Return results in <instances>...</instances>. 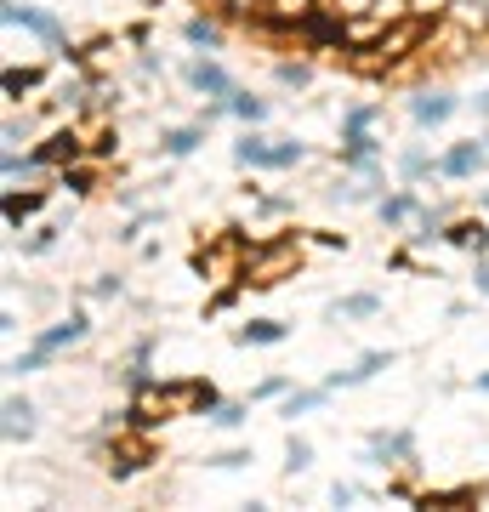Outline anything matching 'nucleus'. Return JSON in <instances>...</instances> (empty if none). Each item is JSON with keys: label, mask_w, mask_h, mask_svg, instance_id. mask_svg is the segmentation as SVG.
<instances>
[{"label": "nucleus", "mask_w": 489, "mask_h": 512, "mask_svg": "<svg viewBox=\"0 0 489 512\" xmlns=\"http://www.w3.org/2000/svg\"><path fill=\"white\" fill-rule=\"evenodd\" d=\"M433 40H438V23L404 18V23H387V35H381L370 52H353L347 63H353L359 74H393V69H404L421 46H433Z\"/></svg>", "instance_id": "obj_1"}, {"label": "nucleus", "mask_w": 489, "mask_h": 512, "mask_svg": "<svg viewBox=\"0 0 489 512\" xmlns=\"http://www.w3.org/2000/svg\"><path fill=\"white\" fill-rule=\"evenodd\" d=\"M0 18H6V29H29L35 40H46V46H69V29H63V18L57 12H40V6H29V0H0Z\"/></svg>", "instance_id": "obj_2"}, {"label": "nucleus", "mask_w": 489, "mask_h": 512, "mask_svg": "<svg viewBox=\"0 0 489 512\" xmlns=\"http://www.w3.org/2000/svg\"><path fill=\"white\" fill-rule=\"evenodd\" d=\"M410 120H416L421 131H438V126H450L455 114L467 109V97H455L450 86H421V92H410Z\"/></svg>", "instance_id": "obj_3"}, {"label": "nucleus", "mask_w": 489, "mask_h": 512, "mask_svg": "<svg viewBox=\"0 0 489 512\" xmlns=\"http://www.w3.org/2000/svg\"><path fill=\"white\" fill-rule=\"evenodd\" d=\"M364 467H416V433L410 427H376L370 439H364Z\"/></svg>", "instance_id": "obj_4"}, {"label": "nucleus", "mask_w": 489, "mask_h": 512, "mask_svg": "<svg viewBox=\"0 0 489 512\" xmlns=\"http://www.w3.org/2000/svg\"><path fill=\"white\" fill-rule=\"evenodd\" d=\"M182 80H188V92H194V97H234L239 92V80L222 69L211 52H200L194 63H182Z\"/></svg>", "instance_id": "obj_5"}, {"label": "nucleus", "mask_w": 489, "mask_h": 512, "mask_svg": "<svg viewBox=\"0 0 489 512\" xmlns=\"http://www.w3.org/2000/svg\"><path fill=\"white\" fill-rule=\"evenodd\" d=\"M478 171H489V154L478 137H467V143H450L444 154H438V183H472Z\"/></svg>", "instance_id": "obj_6"}, {"label": "nucleus", "mask_w": 489, "mask_h": 512, "mask_svg": "<svg viewBox=\"0 0 489 512\" xmlns=\"http://www.w3.org/2000/svg\"><path fill=\"white\" fill-rule=\"evenodd\" d=\"M86 336H91V313H86V308H69L63 319H57V325L35 330V348H46L52 359H63V353H69V348H80Z\"/></svg>", "instance_id": "obj_7"}, {"label": "nucleus", "mask_w": 489, "mask_h": 512, "mask_svg": "<svg viewBox=\"0 0 489 512\" xmlns=\"http://www.w3.org/2000/svg\"><path fill=\"white\" fill-rule=\"evenodd\" d=\"M120 387H126L131 399H148V393H160V376H154V342H131L126 353V370H120Z\"/></svg>", "instance_id": "obj_8"}, {"label": "nucleus", "mask_w": 489, "mask_h": 512, "mask_svg": "<svg viewBox=\"0 0 489 512\" xmlns=\"http://www.w3.org/2000/svg\"><path fill=\"white\" fill-rule=\"evenodd\" d=\"M35 160L46 165V171H63V165H74V160H86V137L74 126H57V131H46L35 143Z\"/></svg>", "instance_id": "obj_9"}, {"label": "nucleus", "mask_w": 489, "mask_h": 512, "mask_svg": "<svg viewBox=\"0 0 489 512\" xmlns=\"http://www.w3.org/2000/svg\"><path fill=\"white\" fill-rule=\"evenodd\" d=\"M393 365H399V353H393V348H370V353H359L347 370H330L325 387H330V393H342V387H364L370 376H381V370H393Z\"/></svg>", "instance_id": "obj_10"}, {"label": "nucleus", "mask_w": 489, "mask_h": 512, "mask_svg": "<svg viewBox=\"0 0 489 512\" xmlns=\"http://www.w3.org/2000/svg\"><path fill=\"white\" fill-rule=\"evenodd\" d=\"M376 217H381V228L393 234V228H410V222L421 217V194H416V183H399V188H387L376 200Z\"/></svg>", "instance_id": "obj_11"}, {"label": "nucleus", "mask_w": 489, "mask_h": 512, "mask_svg": "<svg viewBox=\"0 0 489 512\" xmlns=\"http://www.w3.org/2000/svg\"><path fill=\"white\" fill-rule=\"evenodd\" d=\"M228 154H234V165H245V171H273V137L262 126H245Z\"/></svg>", "instance_id": "obj_12"}, {"label": "nucleus", "mask_w": 489, "mask_h": 512, "mask_svg": "<svg viewBox=\"0 0 489 512\" xmlns=\"http://www.w3.org/2000/svg\"><path fill=\"white\" fill-rule=\"evenodd\" d=\"M46 200H52V188H29V194L6 188V194H0V217H6V228H12V234H23V222L40 217V211H46Z\"/></svg>", "instance_id": "obj_13"}, {"label": "nucleus", "mask_w": 489, "mask_h": 512, "mask_svg": "<svg viewBox=\"0 0 489 512\" xmlns=\"http://www.w3.org/2000/svg\"><path fill=\"white\" fill-rule=\"evenodd\" d=\"M444 245H455V251H467V256H489V217L484 211L478 217H455L444 228Z\"/></svg>", "instance_id": "obj_14"}, {"label": "nucleus", "mask_w": 489, "mask_h": 512, "mask_svg": "<svg viewBox=\"0 0 489 512\" xmlns=\"http://www.w3.org/2000/svg\"><path fill=\"white\" fill-rule=\"evenodd\" d=\"M35 404L18 399V393H6V404H0V433H6V444H23V439H35Z\"/></svg>", "instance_id": "obj_15"}, {"label": "nucleus", "mask_w": 489, "mask_h": 512, "mask_svg": "<svg viewBox=\"0 0 489 512\" xmlns=\"http://www.w3.org/2000/svg\"><path fill=\"white\" fill-rule=\"evenodd\" d=\"M205 137H211L205 120H194V126H171V131H160V154L165 160H188V154H200L205 148Z\"/></svg>", "instance_id": "obj_16"}, {"label": "nucleus", "mask_w": 489, "mask_h": 512, "mask_svg": "<svg viewBox=\"0 0 489 512\" xmlns=\"http://www.w3.org/2000/svg\"><path fill=\"white\" fill-rule=\"evenodd\" d=\"M182 40H188L194 52H222V46H228V29H222L211 12H194V18L182 23Z\"/></svg>", "instance_id": "obj_17"}, {"label": "nucleus", "mask_w": 489, "mask_h": 512, "mask_svg": "<svg viewBox=\"0 0 489 512\" xmlns=\"http://www.w3.org/2000/svg\"><path fill=\"white\" fill-rule=\"evenodd\" d=\"M325 404H330V387H290L279 399V421H302L313 410H325Z\"/></svg>", "instance_id": "obj_18"}, {"label": "nucleus", "mask_w": 489, "mask_h": 512, "mask_svg": "<svg viewBox=\"0 0 489 512\" xmlns=\"http://www.w3.org/2000/svg\"><path fill=\"white\" fill-rule=\"evenodd\" d=\"M381 313V296L376 291H353V296H336V302H325V319L336 325V319H376Z\"/></svg>", "instance_id": "obj_19"}, {"label": "nucleus", "mask_w": 489, "mask_h": 512, "mask_svg": "<svg viewBox=\"0 0 489 512\" xmlns=\"http://www.w3.org/2000/svg\"><path fill=\"white\" fill-rule=\"evenodd\" d=\"M285 336H290L285 319H251V325H239V330H234L239 348H279Z\"/></svg>", "instance_id": "obj_20"}, {"label": "nucleus", "mask_w": 489, "mask_h": 512, "mask_svg": "<svg viewBox=\"0 0 489 512\" xmlns=\"http://www.w3.org/2000/svg\"><path fill=\"white\" fill-rule=\"evenodd\" d=\"M427 177L438 183V160L421 143H404L399 148V183H427Z\"/></svg>", "instance_id": "obj_21"}, {"label": "nucleus", "mask_w": 489, "mask_h": 512, "mask_svg": "<svg viewBox=\"0 0 489 512\" xmlns=\"http://www.w3.org/2000/svg\"><path fill=\"white\" fill-rule=\"evenodd\" d=\"M52 183L63 188V194H74V200H86L91 188H97V160H74V165H63Z\"/></svg>", "instance_id": "obj_22"}, {"label": "nucleus", "mask_w": 489, "mask_h": 512, "mask_svg": "<svg viewBox=\"0 0 489 512\" xmlns=\"http://www.w3.org/2000/svg\"><path fill=\"white\" fill-rule=\"evenodd\" d=\"M228 109H234V120H239V126H268L273 103H268V97H256V92H245V86H239V92L228 97Z\"/></svg>", "instance_id": "obj_23"}, {"label": "nucleus", "mask_w": 489, "mask_h": 512, "mask_svg": "<svg viewBox=\"0 0 489 512\" xmlns=\"http://www.w3.org/2000/svg\"><path fill=\"white\" fill-rule=\"evenodd\" d=\"M40 80H46V69H18L12 63V69L0 74V92H6V103H23L29 92H40Z\"/></svg>", "instance_id": "obj_24"}, {"label": "nucleus", "mask_w": 489, "mask_h": 512, "mask_svg": "<svg viewBox=\"0 0 489 512\" xmlns=\"http://www.w3.org/2000/svg\"><path fill=\"white\" fill-rule=\"evenodd\" d=\"M0 177H6V183H18V177H57V171H46V165L35 160V148H29V154L6 148V154H0Z\"/></svg>", "instance_id": "obj_25"}, {"label": "nucleus", "mask_w": 489, "mask_h": 512, "mask_svg": "<svg viewBox=\"0 0 489 512\" xmlns=\"http://www.w3.org/2000/svg\"><path fill=\"white\" fill-rule=\"evenodd\" d=\"M205 421H211V427H222V433H239V427L251 421V399H222Z\"/></svg>", "instance_id": "obj_26"}, {"label": "nucleus", "mask_w": 489, "mask_h": 512, "mask_svg": "<svg viewBox=\"0 0 489 512\" xmlns=\"http://www.w3.org/2000/svg\"><path fill=\"white\" fill-rule=\"evenodd\" d=\"M273 80H279L285 92H308V86H313V63H296V57H285V63H273Z\"/></svg>", "instance_id": "obj_27"}, {"label": "nucleus", "mask_w": 489, "mask_h": 512, "mask_svg": "<svg viewBox=\"0 0 489 512\" xmlns=\"http://www.w3.org/2000/svg\"><path fill=\"white\" fill-rule=\"evenodd\" d=\"M57 359L46 348H35V342H29V348L18 353V359H12V365H6V376H40V370H52Z\"/></svg>", "instance_id": "obj_28"}, {"label": "nucleus", "mask_w": 489, "mask_h": 512, "mask_svg": "<svg viewBox=\"0 0 489 512\" xmlns=\"http://www.w3.org/2000/svg\"><path fill=\"white\" fill-rule=\"evenodd\" d=\"M302 160H308V143H296V137H273V171H296Z\"/></svg>", "instance_id": "obj_29"}, {"label": "nucleus", "mask_w": 489, "mask_h": 512, "mask_svg": "<svg viewBox=\"0 0 489 512\" xmlns=\"http://www.w3.org/2000/svg\"><path fill=\"white\" fill-rule=\"evenodd\" d=\"M313 467V444L302 439V433H290V444H285V473L296 478V473H308Z\"/></svg>", "instance_id": "obj_30"}, {"label": "nucleus", "mask_w": 489, "mask_h": 512, "mask_svg": "<svg viewBox=\"0 0 489 512\" xmlns=\"http://www.w3.org/2000/svg\"><path fill=\"white\" fill-rule=\"evenodd\" d=\"M381 114H387L381 103H353V109L342 114V131H370V126L381 120Z\"/></svg>", "instance_id": "obj_31"}, {"label": "nucleus", "mask_w": 489, "mask_h": 512, "mask_svg": "<svg viewBox=\"0 0 489 512\" xmlns=\"http://www.w3.org/2000/svg\"><path fill=\"white\" fill-rule=\"evenodd\" d=\"M290 387H296L290 376H262V382L251 387V404H279V399L290 393Z\"/></svg>", "instance_id": "obj_32"}, {"label": "nucleus", "mask_w": 489, "mask_h": 512, "mask_svg": "<svg viewBox=\"0 0 489 512\" xmlns=\"http://www.w3.org/2000/svg\"><path fill=\"white\" fill-rule=\"evenodd\" d=\"M143 467H148V450H143V444H131V450H120V456L109 461L114 478H131V473H143Z\"/></svg>", "instance_id": "obj_33"}, {"label": "nucleus", "mask_w": 489, "mask_h": 512, "mask_svg": "<svg viewBox=\"0 0 489 512\" xmlns=\"http://www.w3.org/2000/svg\"><path fill=\"white\" fill-rule=\"evenodd\" d=\"M57 234H63L57 222H40L35 234L23 239V256H46V251H52V245H57Z\"/></svg>", "instance_id": "obj_34"}, {"label": "nucleus", "mask_w": 489, "mask_h": 512, "mask_svg": "<svg viewBox=\"0 0 489 512\" xmlns=\"http://www.w3.org/2000/svg\"><path fill=\"white\" fill-rule=\"evenodd\" d=\"M109 154H120V131H97V137H91L86 143V160H109Z\"/></svg>", "instance_id": "obj_35"}, {"label": "nucleus", "mask_w": 489, "mask_h": 512, "mask_svg": "<svg viewBox=\"0 0 489 512\" xmlns=\"http://www.w3.org/2000/svg\"><path fill=\"white\" fill-rule=\"evenodd\" d=\"M91 296H103V302H120V296H126V279H120V274H97V279H91Z\"/></svg>", "instance_id": "obj_36"}, {"label": "nucleus", "mask_w": 489, "mask_h": 512, "mask_svg": "<svg viewBox=\"0 0 489 512\" xmlns=\"http://www.w3.org/2000/svg\"><path fill=\"white\" fill-rule=\"evenodd\" d=\"M211 467H222V473H239V467H251V450H217V456H205Z\"/></svg>", "instance_id": "obj_37"}, {"label": "nucleus", "mask_w": 489, "mask_h": 512, "mask_svg": "<svg viewBox=\"0 0 489 512\" xmlns=\"http://www.w3.org/2000/svg\"><path fill=\"white\" fill-rule=\"evenodd\" d=\"M359 484H353V478H336V484H330V507H353V501H359Z\"/></svg>", "instance_id": "obj_38"}, {"label": "nucleus", "mask_w": 489, "mask_h": 512, "mask_svg": "<svg viewBox=\"0 0 489 512\" xmlns=\"http://www.w3.org/2000/svg\"><path fill=\"white\" fill-rule=\"evenodd\" d=\"M251 205L262 211V217H285V211H290V200H279V194H262V188L251 194Z\"/></svg>", "instance_id": "obj_39"}, {"label": "nucleus", "mask_w": 489, "mask_h": 512, "mask_svg": "<svg viewBox=\"0 0 489 512\" xmlns=\"http://www.w3.org/2000/svg\"><path fill=\"white\" fill-rule=\"evenodd\" d=\"M217 6L228 12V18H245V23H251L256 12H262V0H217Z\"/></svg>", "instance_id": "obj_40"}, {"label": "nucleus", "mask_w": 489, "mask_h": 512, "mask_svg": "<svg viewBox=\"0 0 489 512\" xmlns=\"http://www.w3.org/2000/svg\"><path fill=\"white\" fill-rule=\"evenodd\" d=\"M137 74H143V80H160V74H165V57H160V52H137Z\"/></svg>", "instance_id": "obj_41"}, {"label": "nucleus", "mask_w": 489, "mask_h": 512, "mask_svg": "<svg viewBox=\"0 0 489 512\" xmlns=\"http://www.w3.org/2000/svg\"><path fill=\"white\" fill-rule=\"evenodd\" d=\"M467 114L478 120V126H489V86H478V92L467 97Z\"/></svg>", "instance_id": "obj_42"}, {"label": "nucleus", "mask_w": 489, "mask_h": 512, "mask_svg": "<svg viewBox=\"0 0 489 512\" xmlns=\"http://www.w3.org/2000/svg\"><path fill=\"white\" fill-rule=\"evenodd\" d=\"M29 120H18V114H6V148H18V143H29Z\"/></svg>", "instance_id": "obj_43"}, {"label": "nucleus", "mask_w": 489, "mask_h": 512, "mask_svg": "<svg viewBox=\"0 0 489 512\" xmlns=\"http://www.w3.org/2000/svg\"><path fill=\"white\" fill-rule=\"evenodd\" d=\"M472 291L489 302V256H472Z\"/></svg>", "instance_id": "obj_44"}, {"label": "nucleus", "mask_w": 489, "mask_h": 512, "mask_svg": "<svg viewBox=\"0 0 489 512\" xmlns=\"http://www.w3.org/2000/svg\"><path fill=\"white\" fill-rule=\"evenodd\" d=\"M126 46L148 52V46H154V29H148V23H131V29H126Z\"/></svg>", "instance_id": "obj_45"}, {"label": "nucleus", "mask_w": 489, "mask_h": 512, "mask_svg": "<svg viewBox=\"0 0 489 512\" xmlns=\"http://www.w3.org/2000/svg\"><path fill=\"white\" fill-rule=\"evenodd\" d=\"M325 6H330V0H325ZM370 6H376V0H336V12H342V18H364Z\"/></svg>", "instance_id": "obj_46"}, {"label": "nucleus", "mask_w": 489, "mask_h": 512, "mask_svg": "<svg viewBox=\"0 0 489 512\" xmlns=\"http://www.w3.org/2000/svg\"><path fill=\"white\" fill-rule=\"evenodd\" d=\"M472 387H478V393H489V370H484V376H478V382H472Z\"/></svg>", "instance_id": "obj_47"}, {"label": "nucleus", "mask_w": 489, "mask_h": 512, "mask_svg": "<svg viewBox=\"0 0 489 512\" xmlns=\"http://www.w3.org/2000/svg\"><path fill=\"white\" fill-rule=\"evenodd\" d=\"M478 211H484V217H489V188H484V194H478Z\"/></svg>", "instance_id": "obj_48"}, {"label": "nucleus", "mask_w": 489, "mask_h": 512, "mask_svg": "<svg viewBox=\"0 0 489 512\" xmlns=\"http://www.w3.org/2000/svg\"><path fill=\"white\" fill-rule=\"evenodd\" d=\"M478 143H484V154H489V126H478Z\"/></svg>", "instance_id": "obj_49"}]
</instances>
